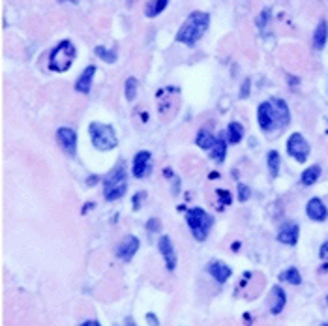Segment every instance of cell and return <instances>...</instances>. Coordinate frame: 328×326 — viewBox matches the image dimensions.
<instances>
[{
  "mask_svg": "<svg viewBox=\"0 0 328 326\" xmlns=\"http://www.w3.org/2000/svg\"><path fill=\"white\" fill-rule=\"evenodd\" d=\"M257 122L264 133L285 130L291 122V111L285 100L270 98L257 107Z\"/></svg>",
  "mask_w": 328,
  "mask_h": 326,
  "instance_id": "6da1fadb",
  "label": "cell"
},
{
  "mask_svg": "<svg viewBox=\"0 0 328 326\" xmlns=\"http://www.w3.org/2000/svg\"><path fill=\"white\" fill-rule=\"evenodd\" d=\"M210 24V15L206 12H193L188 15L184 24L176 32V42L184 45H195L204 36Z\"/></svg>",
  "mask_w": 328,
  "mask_h": 326,
  "instance_id": "7a4b0ae2",
  "label": "cell"
},
{
  "mask_svg": "<svg viewBox=\"0 0 328 326\" xmlns=\"http://www.w3.org/2000/svg\"><path fill=\"white\" fill-rule=\"evenodd\" d=\"M103 186V197L105 201H116L122 199L128 191V171L124 163H118L107 176L102 180Z\"/></svg>",
  "mask_w": 328,
  "mask_h": 326,
  "instance_id": "3957f363",
  "label": "cell"
},
{
  "mask_svg": "<svg viewBox=\"0 0 328 326\" xmlns=\"http://www.w3.org/2000/svg\"><path fill=\"white\" fill-rule=\"evenodd\" d=\"M186 220H188V227H190L193 238H195L197 242H204L206 236H208L210 229H212L214 218L206 210L195 206L186 212Z\"/></svg>",
  "mask_w": 328,
  "mask_h": 326,
  "instance_id": "277c9868",
  "label": "cell"
},
{
  "mask_svg": "<svg viewBox=\"0 0 328 326\" xmlns=\"http://www.w3.org/2000/svg\"><path fill=\"white\" fill-rule=\"evenodd\" d=\"M88 135H90V142L92 146L98 150H103V152H109V150L116 149L118 144V139H116V133H114V128L109 124H102V122H92L88 126Z\"/></svg>",
  "mask_w": 328,
  "mask_h": 326,
  "instance_id": "5b68a950",
  "label": "cell"
},
{
  "mask_svg": "<svg viewBox=\"0 0 328 326\" xmlns=\"http://www.w3.org/2000/svg\"><path fill=\"white\" fill-rule=\"evenodd\" d=\"M73 60H75V47L70 40H62V42L53 49V53L49 56V70L56 71V73H64L72 68Z\"/></svg>",
  "mask_w": 328,
  "mask_h": 326,
  "instance_id": "8992f818",
  "label": "cell"
},
{
  "mask_svg": "<svg viewBox=\"0 0 328 326\" xmlns=\"http://www.w3.org/2000/svg\"><path fill=\"white\" fill-rule=\"evenodd\" d=\"M287 154L291 156L292 160H296V163H306L310 158V142L306 141L302 133H291V137L287 139Z\"/></svg>",
  "mask_w": 328,
  "mask_h": 326,
  "instance_id": "52a82bcc",
  "label": "cell"
},
{
  "mask_svg": "<svg viewBox=\"0 0 328 326\" xmlns=\"http://www.w3.org/2000/svg\"><path fill=\"white\" fill-rule=\"evenodd\" d=\"M56 142L66 156L73 158L77 154V131L73 128H58L56 130Z\"/></svg>",
  "mask_w": 328,
  "mask_h": 326,
  "instance_id": "ba28073f",
  "label": "cell"
},
{
  "mask_svg": "<svg viewBox=\"0 0 328 326\" xmlns=\"http://www.w3.org/2000/svg\"><path fill=\"white\" fill-rule=\"evenodd\" d=\"M139 246H141L139 238L133 236V234H128V236L122 238L120 244L116 246L114 255H116V259H120L122 262H130L131 259L135 257V253L139 251Z\"/></svg>",
  "mask_w": 328,
  "mask_h": 326,
  "instance_id": "9c48e42d",
  "label": "cell"
},
{
  "mask_svg": "<svg viewBox=\"0 0 328 326\" xmlns=\"http://www.w3.org/2000/svg\"><path fill=\"white\" fill-rule=\"evenodd\" d=\"M158 248H160V253L163 257V261H165V268L169 272H174V268H176V251H174L171 236L163 234L160 238V242H158Z\"/></svg>",
  "mask_w": 328,
  "mask_h": 326,
  "instance_id": "30bf717a",
  "label": "cell"
},
{
  "mask_svg": "<svg viewBox=\"0 0 328 326\" xmlns=\"http://www.w3.org/2000/svg\"><path fill=\"white\" fill-rule=\"evenodd\" d=\"M299 232H300L299 223L285 221L280 227V231H278V240L281 244H285V246H296V242H299Z\"/></svg>",
  "mask_w": 328,
  "mask_h": 326,
  "instance_id": "8fae6325",
  "label": "cell"
},
{
  "mask_svg": "<svg viewBox=\"0 0 328 326\" xmlns=\"http://www.w3.org/2000/svg\"><path fill=\"white\" fill-rule=\"evenodd\" d=\"M306 214L311 221H317L321 223L328 218V208L324 206V202L319 199V197H311L308 204H306Z\"/></svg>",
  "mask_w": 328,
  "mask_h": 326,
  "instance_id": "7c38bea8",
  "label": "cell"
},
{
  "mask_svg": "<svg viewBox=\"0 0 328 326\" xmlns=\"http://www.w3.org/2000/svg\"><path fill=\"white\" fill-rule=\"evenodd\" d=\"M287 304V294L280 285H274L269 294V309L272 315H280Z\"/></svg>",
  "mask_w": 328,
  "mask_h": 326,
  "instance_id": "4fadbf2b",
  "label": "cell"
},
{
  "mask_svg": "<svg viewBox=\"0 0 328 326\" xmlns=\"http://www.w3.org/2000/svg\"><path fill=\"white\" fill-rule=\"evenodd\" d=\"M150 160H152V154H150L148 150H141V152L133 156V163H131V174H133V178H143L146 174Z\"/></svg>",
  "mask_w": 328,
  "mask_h": 326,
  "instance_id": "5bb4252c",
  "label": "cell"
},
{
  "mask_svg": "<svg viewBox=\"0 0 328 326\" xmlns=\"http://www.w3.org/2000/svg\"><path fill=\"white\" fill-rule=\"evenodd\" d=\"M206 272L212 276V278L218 281V283H225L227 279L231 278V268L227 266L225 262H220V261H212L206 264Z\"/></svg>",
  "mask_w": 328,
  "mask_h": 326,
  "instance_id": "9a60e30c",
  "label": "cell"
},
{
  "mask_svg": "<svg viewBox=\"0 0 328 326\" xmlns=\"http://www.w3.org/2000/svg\"><path fill=\"white\" fill-rule=\"evenodd\" d=\"M94 73H96V66H88L84 68L83 73L79 75V79L75 81V90L79 94H88L92 88V81H94Z\"/></svg>",
  "mask_w": 328,
  "mask_h": 326,
  "instance_id": "2e32d148",
  "label": "cell"
},
{
  "mask_svg": "<svg viewBox=\"0 0 328 326\" xmlns=\"http://www.w3.org/2000/svg\"><path fill=\"white\" fill-rule=\"evenodd\" d=\"M195 142H197V146H199V149L210 152V150L214 149L216 142H218V137H216L214 133H210V130H206V128H201L199 133H197V137H195Z\"/></svg>",
  "mask_w": 328,
  "mask_h": 326,
  "instance_id": "e0dca14e",
  "label": "cell"
},
{
  "mask_svg": "<svg viewBox=\"0 0 328 326\" xmlns=\"http://www.w3.org/2000/svg\"><path fill=\"white\" fill-rule=\"evenodd\" d=\"M326 42H328V23L326 21H321V23L317 24L315 32H313V49L321 51V49H324Z\"/></svg>",
  "mask_w": 328,
  "mask_h": 326,
  "instance_id": "ac0fdd59",
  "label": "cell"
},
{
  "mask_svg": "<svg viewBox=\"0 0 328 326\" xmlns=\"http://www.w3.org/2000/svg\"><path fill=\"white\" fill-rule=\"evenodd\" d=\"M244 139V126L240 122H231L227 126V141L231 144H238Z\"/></svg>",
  "mask_w": 328,
  "mask_h": 326,
  "instance_id": "d6986e66",
  "label": "cell"
},
{
  "mask_svg": "<svg viewBox=\"0 0 328 326\" xmlns=\"http://www.w3.org/2000/svg\"><path fill=\"white\" fill-rule=\"evenodd\" d=\"M208 156L216 161V163H223V161H225V158H227V141L221 135L218 137V142L214 144V149L208 152Z\"/></svg>",
  "mask_w": 328,
  "mask_h": 326,
  "instance_id": "ffe728a7",
  "label": "cell"
},
{
  "mask_svg": "<svg viewBox=\"0 0 328 326\" xmlns=\"http://www.w3.org/2000/svg\"><path fill=\"white\" fill-rule=\"evenodd\" d=\"M319 178H321V165H311L300 174V182L302 186H313Z\"/></svg>",
  "mask_w": 328,
  "mask_h": 326,
  "instance_id": "44dd1931",
  "label": "cell"
},
{
  "mask_svg": "<svg viewBox=\"0 0 328 326\" xmlns=\"http://www.w3.org/2000/svg\"><path fill=\"white\" fill-rule=\"evenodd\" d=\"M266 167H269L270 178H278V174H280V167H281V158L276 150H270L269 154H266Z\"/></svg>",
  "mask_w": 328,
  "mask_h": 326,
  "instance_id": "7402d4cb",
  "label": "cell"
},
{
  "mask_svg": "<svg viewBox=\"0 0 328 326\" xmlns=\"http://www.w3.org/2000/svg\"><path fill=\"white\" fill-rule=\"evenodd\" d=\"M169 0H148L146 2V6H144V15L146 17H156V15H160L165 8H167Z\"/></svg>",
  "mask_w": 328,
  "mask_h": 326,
  "instance_id": "603a6c76",
  "label": "cell"
},
{
  "mask_svg": "<svg viewBox=\"0 0 328 326\" xmlns=\"http://www.w3.org/2000/svg\"><path fill=\"white\" fill-rule=\"evenodd\" d=\"M280 281H285V283H291V285H300L302 283V276L296 268H287L283 272H280Z\"/></svg>",
  "mask_w": 328,
  "mask_h": 326,
  "instance_id": "cb8c5ba5",
  "label": "cell"
},
{
  "mask_svg": "<svg viewBox=\"0 0 328 326\" xmlns=\"http://www.w3.org/2000/svg\"><path fill=\"white\" fill-rule=\"evenodd\" d=\"M94 53L98 54V56H100L103 62H107V64H113V62H116V53H114L113 49H107V47H103V45H98V47L94 49Z\"/></svg>",
  "mask_w": 328,
  "mask_h": 326,
  "instance_id": "d4e9b609",
  "label": "cell"
},
{
  "mask_svg": "<svg viewBox=\"0 0 328 326\" xmlns=\"http://www.w3.org/2000/svg\"><path fill=\"white\" fill-rule=\"evenodd\" d=\"M137 79L135 77H128L126 79V100L128 101H133L137 98Z\"/></svg>",
  "mask_w": 328,
  "mask_h": 326,
  "instance_id": "484cf974",
  "label": "cell"
},
{
  "mask_svg": "<svg viewBox=\"0 0 328 326\" xmlns=\"http://www.w3.org/2000/svg\"><path fill=\"white\" fill-rule=\"evenodd\" d=\"M214 193L218 197V210H223V208L233 202V197H231V193L227 190H216Z\"/></svg>",
  "mask_w": 328,
  "mask_h": 326,
  "instance_id": "4316f807",
  "label": "cell"
},
{
  "mask_svg": "<svg viewBox=\"0 0 328 326\" xmlns=\"http://www.w3.org/2000/svg\"><path fill=\"white\" fill-rule=\"evenodd\" d=\"M251 197V190H250V186H246V184H238V201L240 202H246L248 199Z\"/></svg>",
  "mask_w": 328,
  "mask_h": 326,
  "instance_id": "83f0119b",
  "label": "cell"
},
{
  "mask_svg": "<svg viewBox=\"0 0 328 326\" xmlns=\"http://www.w3.org/2000/svg\"><path fill=\"white\" fill-rule=\"evenodd\" d=\"M161 229V221L158 220V218H150L148 221H146V231L148 232H158Z\"/></svg>",
  "mask_w": 328,
  "mask_h": 326,
  "instance_id": "f1b7e54d",
  "label": "cell"
},
{
  "mask_svg": "<svg viewBox=\"0 0 328 326\" xmlns=\"http://www.w3.org/2000/svg\"><path fill=\"white\" fill-rule=\"evenodd\" d=\"M250 84H251V79H244V83H242V90H240V98L246 100L248 96H250Z\"/></svg>",
  "mask_w": 328,
  "mask_h": 326,
  "instance_id": "f546056e",
  "label": "cell"
},
{
  "mask_svg": "<svg viewBox=\"0 0 328 326\" xmlns=\"http://www.w3.org/2000/svg\"><path fill=\"white\" fill-rule=\"evenodd\" d=\"M319 257L321 259H328V240L321 246V249H319Z\"/></svg>",
  "mask_w": 328,
  "mask_h": 326,
  "instance_id": "4dcf8cb0",
  "label": "cell"
},
{
  "mask_svg": "<svg viewBox=\"0 0 328 326\" xmlns=\"http://www.w3.org/2000/svg\"><path fill=\"white\" fill-rule=\"evenodd\" d=\"M143 197H144V191H139L137 195L133 197V208H135V210H139V202H141Z\"/></svg>",
  "mask_w": 328,
  "mask_h": 326,
  "instance_id": "1f68e13d",
  "label": "cell"
},
{
  "mask_svg": "<svg viewBox=\"0 0 328 326\" xmlns=\"http://www.w3.org/2000/svg\"><path fill=\"white\" fill-rule=\"evenodd\" d=\"M146 320H148V322H150L152 326H160V320L156 319V315H154V313H146Z\"/></svg>",
  "mask_w": 328,
  "mask_h": 326,
  "instance_id": "d6a6232c",
  "label": "cell"
},
{
  "mask_svg": "<svg viewBox=\"0 0 328 326\" xmlns=\"http://www.w3.org/2000/svg\"><path fill=\"white\" fill-rule=\"evenodd\" d=\"M96 206V202H86V204H84L83 206V210H81V214H86V212H90V210H92V208Z\"/></svg>",
  "mask_w": 328,
  "mask_h": 326,
  "instance_id": "836d02e7",
  "label": "cell"
},
{
  "mask_svg": "<svg viewBox=\"0 0 328 326\" xmlns=\"http://www.w3.org/2000/svg\"><path fill=\"white\" fill-rule=\"evenodd\" d=\"M79 326H102L98 320H84V322H81Z\"/></svg>",
  "mask_w": 328,
  "mask_h": 326,
  "instance_id": "e575fe53",
  "label": "cell"
},
{
  "mask_svg": "<svg viewBox=\"0 0 328 326\" xmlns=\"http://www.w3.org/2000/svg\"><path fill=\"white\" fill-rule=\"evenodd\" d=\"M98 182H100V176H90L88 186H94V184H98Z\"/></svg>",
  "mask_w": 328,
  "mask_h": 326,
  "instance_id": "d590c367",
  "label": "cell"
},
{
  "mask_svg": "<svg viewBox=\"0 0 328 326\" xmlns=\"http://www.w3.org/2000/svg\"><path fill=\"white\" fill-rule=\"evenodd\" d=\"M319 272H321V274L328 272V262H326V264H322V266H321V270H319Z\"/></svg>",
  "mask_w": 328,
  "mask_h": 326,
  "instance_id": "8d00e7d4",
  "label": "cell"
},
{
  "mask_svg": "<svg viewBox=\"0 0 328 326\" xmlns=\"http://www.w3.org/2000/svg\"><path fill=\"white\" fill-rule=\"evenodd\" d=\"M126 324H128V326H135V322H133L131 319H128V320H126Z\"/></svg>",
  "mask_w": 328,
  "mask_h": 326,
  "instance_id": "74e56055",
  "label": "cell"
},
{
  "mask_svg": "<svg viewBox=\"0 0 328 326\" xmlns=\"http://www.w3.org/2000/svg\"><path fill=\"white\" fill-rule=\"evenodd\" d=\"M62 2H64V0H62ZM70 2H73V4H77L79 0H70Z\"/></svg>",
  "mask_w": 328,
  "mask_h": 326,
  "instance_id": "f35d334b",
  "label": "cell"
},
{
  "mask_svg": "<svg viewBox=\"0 0 328 326\" xmlns=\"http://www.w3.org/2000/svg\"><path fill=\"white\" fill-rule=\"evenodd\" d=\"M321 326H328V322H322V324H321Z\"/></svg>",
  "mask_w": 328,
  "mask_h": 326,
  "instance_id": "ab89813d",
  "label": "cell"
},
{
  "mask_svg": "<svg viewBox=\"0 0 328 326\" xmlns=\"http://www.w3.org/2000/svg\"><path fill=\"white\" fill-rule=\"evenodd\" d=\"M326 302H328V297H326Z\"/></svg>",
  "mask_w": 328,
  "mask_h": 326,
  "instance_id": "60d3db41",
  "label": "cell"
}]
</instances>
